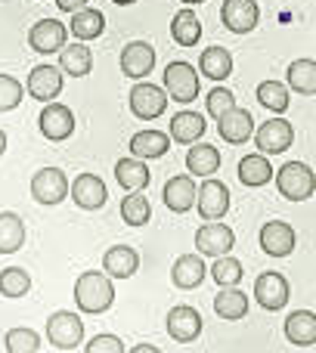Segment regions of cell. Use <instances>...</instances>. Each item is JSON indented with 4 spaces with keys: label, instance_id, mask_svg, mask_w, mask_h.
I'll return each instance as SVG.
<instances>
[{
    "label": "cell",
    "instance_id": "1",
    "mask_svg": "<svg viewBox=\"0 0 316 353\" xmlns=\"http://www.w3.org/2000/svg\"><path fill=\"white\" fill-rule=\"evenodd\" d=\"M75 304H78L81 313H93V316L106 313L115 304V285H112V279L106 273H99V270L81 273L78 282H75Z\"/></svg>",
    "mask_w": 316,
    "mask_h": 353
},
{
    "label": "cell",
    "instance_id": "2",
    "mask_svg": "<svg viewBox=\"0 0 316 353\" xmlns=\"http://www.w3.org/2000/svg\"><path fill=\"white\" fill-rule=\"evenodd\" d=\"M276 189H279V195L288 201H304L316 192V174L304 161H286V165L276 171Z\"/></svg>",
    "mask_w": 316,
    "mask_h": 353
},
{
    "label": "cell",
    "instance_id": "3",
    "mask_svg": "<svg viewBox=\"0 0 316 353\" xmlns=\"http://www.w3.org/2000/svg\"><path fill=\"white\" fill-rule=\"evenodd\" d=\"M164 93H168V99H174V103H183V105L195 103V99H199V72L183 59L170 62V65L164 68Z\"/></svg>",
    "mask_w": 316,
    "mask_h": 353
},
{
    "label": "cell",
    "instance_id": "4",
    "mask_svg": "<svg viewBox=\"0 0 316 353\" xmlns=\"http://www.w3.org/2000/svg\"><path fill=\"white\" fill-rule=\"evenodd\" d=\"M47 341L59 350H72L84 341V319L72 310H56L47 319Z\"/></svg>",
    "mask_w": 316,
    "mask_h": 353
},
{
    "label": "cell",
    "instance_id": "5",
    "mask_svg": "<svg viewBox=\"0 0 316 353\" xmlns=\"http://www.w3.org/2000/svg\"><path fill=\"white\" fill-rule=\"evenodd\" d=\"M68 176L59 168H41L34 176H31V195L41 205H59V201L68 199Z\"/></svg>",
    "mask_w": 316,
    "mask_h": 353
},
{
    "label": "cell",
    "instance_id": "6",
    "mask_svg": "<svg viewBox=\"0 0 316 353\" xmlns=\"http://www.w3.org/2000/svg\"><path fill=\"white\" fill-rule=\"evenodd\" d=\"M295 143V128L286 118H270L255 130V146L261 149V155H282L286 149H292Z\"/></svg>",
    "mask_w": 316,
    "mask_h": 353
},
{
    "label": "cell",
    "instance_id": "7",
    "mask_svg": "<svg viewBox=\"0 0 316 353\" xmlns=\"http://www.w3.org/2000/svg\"><path fill=\"white\" fill-rule=\"evenodd\" d=\"M37 128L50 143H66L75 134V112L62 103H47L37 115Z\"/></svg>",
    "mask_w": 316,
    "mask_h": 353
},
{
    "label": "cell",
    "instance_id": "8",
    "mask_svg": "<svg viewBox=\"0 0 316 353\" xmlns=\"http://www.w3.org/2000/svg\"><path fill=\"white\" fill-rule=\"evenodd\" d=\"M66 43H68V25H62L59 19H41L28 31V47L41 56L59 53Z\"/></svg>",
    "mask_w": 316,
    "mask_h": 353
},
{
    "label": "cell",
    "instance_id": "9",
    "mask_svg": "<svg viewBox=\"0 0 316 353\" xmlns=\"http://www.w3.org/2000/svg\"><path fill=\"white\" fill-rule=\"evenodd\" d=\"M128 103H130V112H134L140 121H155V118L164 115V109H168V93H164V87L140 81V84L130 90Z\"/></svg>",
    "mask_w": 316,
    "mask_h": 353
},
{
    "label": "cell",
    "instance_id": "10",
    "mask_svg": "<svg viewBox=\"0 0 316 353\" xmlns=\"http://www.w3.org/2000/svg\"><path fill=\"white\" fill-rule=\"evenodd\" d=\"M25 93L43 105L53 103V99L62 93V68L47 65V62H43V65H34L28 74V81H25Z\"/></svg>",
    "mask_w": 316,
    "mask_h": 353
},
{
    "label": "cell",
    "instance_id": "11",
    "mask_svg": "<svg viewBox=\"0 0 316 353\" xmlns=\"http://www.w3.org/2000/svg\"><path fill=\"white\" fill-rule=\"evenodd\" d=\"M195 205H199L201 220H224V214L230 211V189L214 176H205V183L195 192Z\"/></svg>",
    "mask_w": 316,
    "mask_h": 353
},
{
    "label": "cell",
    "instance_id": "12",
    "mask_svg": "<svg viewBox=\"0 0 316 353\" xmlns=\"http://www.w3.org/2000/svg\"><path fill=\"white\" fill-rule=\"evenodd\" d=\"M233 245H236V232H233L226 223L208 220V223L199 226V232H195V248H199V254H205V257L230 254Z\"/></svg>",
    "mask_w": 316,
    "mask_h": 353
},
{
    "label": "cell",
    "instance_id": "13",
    "mask_svg": "<svg viewBox=\"0 0 316 353\" xmlns=\"http://www.w3.org/2000/svg\"><path fill=\"white\" fill-rule=\"evenodd\" d=\"M220 19H224V25L233 34H248V31L257 28L261 6H257V0H224Z\"/></svg>",
    "mask_w": 316,
    "mask_h": 353
},
{
    "label": "cell",
    "instance_id": "14",
    "mask_svg": "<svg viewBox=\"0 0 316 353\" xmlns=\"http://www.w3.org/2000/svg\"><path fill=\"white\" fill-rule=\"evenodd\" d=\"M261 248L267 251L270 257H288L298 245V232H295L292 223L286 220H270V223L261 226Z\"/></svg>",
    "mask_w": 316,
    "mask_h": 353
},
{
    "label": "cell",
    "instance_id": "15",
    "mask_svg": "<svg viewBox=\"0 0 316 353\" xmlns=\"http://www.w3.org/2000/svg\"><path fill=\"white\" fill-rule=\"evenodd\" d=\"M68 195H72V201L78 208H84V211H99V208H106V199H109L106 183L99 180L97 174H78L75 183L68 186Z\"/></svg>",
    "mask_w": 316,
    "mask_h": 353
},
{
    "label": "cell",
    "instance_id": "16",
    "mask_svg": "<svg viewBox=\"0 0 316 353\" xmlns=\"http://www.w3.org/2000/svg\"><path fill=\"white\" fill-rule=\"evenodd\" d=\"M155 68V47L146 41H130L128 47L121 50V72L124 78L143 81L146 74H152Z\"/></svg>",
    "mask_w": 316,
    "mask_h": 353
},
{
    "label": "cell",
    "instance_id": "17",
    "mask_svg": "<svg viewBox=\"0 0 316 353\" xmlns=\"http://www.w3.org/2000/svg\"><path fill=\"white\" fill-rule=\"evenodd\" d=\"M255 298L264 310H282L288 304V279L282 273H261L255 282Z\"/></svg>",
    "mask_w": 316,
    "mask_h": 353
},
{
    "label": "cell",
    "instance_id": "18",
    "mask_svg": "<svg viewBox=\"0 0 316 353\" xmlns=\"http://www.w3.org/2000/svg\"><path fill=\"white\" fill-rule=\"evenodd\" d=\"M168 335L177 344H189L201 335V313L189 304H180L168 313Z\"/></svg>",
    "mask_w": 316,
    "mask_h": 353
},
{
    "label": "cell",
    "instance_id": "19",
    "mask_svg": "<svg viewBox=\"0 0 316 353\" xmlns=\"http://www.w3.org/2000/svg\"><path fill=\"white\" fill-rule=\"evenodd\" d=\"M217 134L224 137V143H230V146H242V143H248L251 137H255V118H251L248 109H233L226 112L224 118H217Z\"/></svg>",
    "mask_w": 316,
    "mask_h": 353
},
{
    "label": "cell",
    "instance_id": "20",
    "mask_svg": "<svg viewBox=\"0 0 316 353\" xmlns=\"http://www.w3.org/2000/svg\"><path fill=\"white\" fill-rule=\"evenodd\" d=\"M195 180L189 174H177V176H170L168 183H164V192H161V199H164V205L170 208L174 214H186V211H192L195 208Z\"/></svg>",
    "mask_w": 316,
    "mask_h": 353
},
{
    "label": "cell",
    "instance_id": "21",
    "mask_svg": "<svg viewBox=\"0 0 316 353\" xmlns=\"http://www.w3.org/2000/svg\"><path fill=\"white\" fill-rule=\"evenodd\" d=\"M205 276H208V267L201 261V254H180L174 261V267H170V282L177 288H183V292L199 288L205 282Z\"/></svg>",
    "mask_w": 316,
    "mask_h": 353
},
{
    "label": "cell",
    "instance_id": "22",
    "mask_svg": "<svg viewBox=\"0 0 316 353\" xmlns=\"http://www.w3.org/2000/svg\"><path fill=\"white\" fill-rule=\"evenodd\" d=\"M140 270V254L130 245H112L103 254V273L112 279H130Z\"/></svg>",
    "mask_w": 316,
    "mask_h": 353
},
{
    "label": "cell",
    "instance_id": "23",
    "mask_svg": "<svg viewBox=\"0 0 316 353\" xmlns=\"http://www.w3.org/2000/svg\"><path fill=\"white\" fill-rule=\"evenodd\" d=\"M205 118L199 115V112H177L174 118H170V128H168V137L174 143H180V146H192V143L201 140V134H205Z\"/></svg>",
    "mask_w": 316,
    "mask_h": 353
},
{
    "label": "cell",
    "instance_id": "24",
    "mask_svg": "<svg viewBox=\"0 0 316 353\" xmlns=\"http://www.w3.org/2000/svg\"><path fill=\"white\" fill-rule=\"evenodd\" d=\"M128 149H130V155L140 161L161 159V155H168V149H170V137L161 134V130H155V128H149V130H140V134L130 137Z\"/></svg>",
    "mask_w": 316,
    "mask_h": 353
},
{
    "label": "cell",
    "instance_id": "25",
    "mask_svg": "<svg viewBox=\"0 0 316 353\" xmlns=\"http://www.w3.org/2000/svg\"><path fill=\"white\" fill-rule=\"evenodd\" d=\"M286 338L298 347L316 344V313L313 310H295L286 319Z\"/></svg>",
    "mask_w": 316,
    "mask_h": 353
},
{
    "label": "cell",
    "instance_id": "26",
    "mask_svg": "<svg viewBox=\"0 0 316 353\" xmlns=\"http://www.w3.org/2000/svg\"><path fill=\"white\" fill-rule=\"evenodd\" d=\"M59 68L62 74H72V78H87L93 72V53L84 43H66L59 50Z\"/></svg>",
    "mask_w": 316,
    "mask_h": 353
},
{
    "label": "cell",
    "instance_id": "27",
    "mask_svg": "<svg viewBox=\"0 0 316 353\" xmlns=\"http://www.w3.org/2000/svg\"><path fill=\"white\" fill-rule=\"evenodd\" d=\"M115 180L121 183V189H128V192H143V189L149 186V180H152V174H149L146 161L140 159H121L115 165Z\"/></svg>",
    "mask_w": 316,
    "mask_h": 353
},
{
    "label": "cell",
    "instance_id": "28",
    "mask_svg": "<svg viewBox=\"0 0 316 353\" xmlns=\"http://www.w3.org/2000/svg\"><path fill=\"white\" fill-rule=\"evenodd\" d=\"M220 149H214L211 143H192V149L186 152V168L195 176H211L220 171Z\"/></svg>",
    "mask_w": 316,
    "mask_h": 353
},
{
    "label": "cell",
    "instance_id": "29",
    "mask_svg": "<svg viewBox=\"0 0 316 353\" xmlns=\"http://www.w3.org/2000/svg\"><path fill=\"white\" fill-rule=\"evenodd\" d=\"M68 31H72L78 41H97L106 31V16L93 6H84V10L72 12V22H68Z\"/></svg>",
    "mask_w": 316,
    "mask_h": 353
},
{
    "label": "cell",
    "instance_id": "30",
    "mask_svg": "<svg viewBox=\"0 0 316 353\" xmlns=\"http://www.w3.org/2000/svg\"><path fill=\"white\" fill-rule=\"evenodd\" d=\"M288 90L298 97H316V59H295L286 72Z\"/></svg>",
    "mask_w": 316,
    "mask_h": 353
},
{
    "label": "cell",
    "instance_id": "31",
    "mask_svg": "<svg viewBox=\"0 0 316 353\" xmlns=\"http://www.w3.org/2000/svg\"><path fill=\"white\" fill-rule=\"evenodd\" d=\"M199 72L211 81H226L233 74V56L226 47H208L199 56Z\"/></svg>",
    "mask_w": 316,
    "mask_h": 353
},
{
    "label": "cell",
    "instance_id": "32",
    "mask_svg": "<svg viewBox=\"0 0 316 353\" xmlns=\"http://www.w3.org/2000/svg\"><path fill=\"white\" fill-rule=\"evenodd\" d=\"M214 313L226 323L245 319L248 316V294H242L239 288H220L217 298H214Z\"/></svg>",
    "mask_w": 316,
    "mask_h": 353
},
{
    "label": "cell",
    "instance_id": "33",
    "mask_svg": "<svg viewBox=\"0 0 316 353\" xmlns=\"http://www.w3.org/2000/svg\"><path fill=\"white\" fill-rule=\"evenodd\" d=\"M170 37H174L180 47H195L201 37V22L192 12V6H183L180 12H174V22H170Z\"/></svg>",
    "mask_w": 316,
    "mask_h": 353
},
{
    "label": "cell",
    "instance_id": "34",
    "mask_svg": "<svg viewBox=\"0 0 316 353\" xmlns=\"http://www.w3.org/2000/svg\"><path fill=\"white\" fill-rule=\"evenodd\" d=\"M25 245V220L12 211H0V254H16Z\"/></svg>",
    "mask_w": 316,
    "mask_h": 353
},
{
    "label": "cell",
    "instance_id": "35",
    "mask_svg": "<svg viewBox=\"0 0 316 353\" xmlns=\"http://www.w3.org/2000/svg\"><path fill=\"white\" fill-rule=\"evenodd\" d=\"M239 180L245 183V186H267L270 180H273V165L267 161V155L255 152V155H245L242 161H239Z\"/></svg>",
    "mask_w": 316,
    "mask_h": 353
},
{
    "label": "cell",
    "instance_id": "36",
    "mask_svg": "<svg viewBox=\"0 0 316 353\" xmlns=\"http://www.w3.org/2000/svg\"><path fill=\"white\" fill-rule=\"evenodd\" d=\"M257 103H261L264 109L282 115V112L292 105V99H288V87L279 84V81H261V84H257Z\"/></svg>",
    "mask_w": 316,
    "mask_h": 353
},
{
    "label": "cell",
    "instance_id": "37",
    "mask_svg": "<svg viewBox=\"0 0 316 353\" xmlns=\"http://www.w3.org/2000/svg\"><path fill=\"white\" fill-rule=\"evenodd\" d=\"M121 217L128 226H146L152 217V205L143 192H130L121 199Z\"/></svg>",
    "mask_w": 316,
    "mask_h": 353
},
{
    "label": "cell",
    "instance_id": "38",
    "mask_svg": "<svg viewBox=\"0 0 316 353\" xmlns=\"http://www.w3.org/2000/svg\"><path fill=\"white\" fill-rule=\"evenodd\" d=\"M242 263L236 257L224 254V257H214V267H211V279L217 282L220 288H236L242 282Z\"/></svg>",
    "mask_w": 316,
    "mask_h": 353
},
{
    "label": "cell",
    "instance_id": "39",
    "mask_svg": "<svg viewBox=\"0 0 316 353\" xmlns=\"http://www.w3.org/2000/svg\"><path fill=\"white\" fill-rule=\"evenodd\" d=\"M31 288V276L22 267H6L0 270V294L3 298H25Z\"/></svg>",
    "mask_w": 316,
    "mask_h": 353
},
{
    "label": "cell",
    "instance_id": "40",
    "mask_svg": "<svg viewBox=\"0 0 316 353\" xmlns=\"http://www.w3.org/2000/svg\"><path fill=\"white\" fill-rule=\"evenodd\" d=\"M6 350L10 353H37V347H41V335H37L34 329H10L3 338Z\"/></svg>",
    "mask_w": 316,
    "mask_h": 353
},
{
    "label": "cell",
    "instance_id": "41",
    "mask_svg": "<svg viewBox=\"0 0 316 353\" xmlns=\"http://www.w3.org/2000/svg\"><path fill=\"white\" fill-rule=\"evenodd\" d=\"M22 97H25L22 81H16L12 74H0V112H12V109H19Z\"/></svg>",
    "mask_w": 316,
    "mask_h": 353
},
{
    "label": "cell",
    "instance_id": "42",
    "mask_svg": "<svg viewBox=\"0 0 316 353\" xmlns=\"http://www.w3.org/2000/svg\"><path fill=\"white\" fill-rule=\"evenodd\" d=\"M205 103H208V115L211 118H224L226 112L236 109V97H233V90H226V87H214Z\"/></svg>",
    "mask_w": 316,
    "mask_h": 353
},
{
    "label": "cell",
    "instance_id": "43",
    "mask_svg": "<svg viewBox=\"0 0 316 353\" xmlns=\"http://www.w3.org/2000/svg\"><path fill=\"white\" fill-rule=\"evenodd\" d=\"M84 353H124V341L118 335H97L87 341Z\"/></svg>",
    "mask_w": 316,
    "mask_h": 353
},
{
    "label": "cell",
    "instance_id": "44",
    "mask_svg": "<svg viewBox=\"0 0 316 353\" xmlns=\"http://www.w3.org/2000/svg\"><path fill=\"white\" fill-rule=\"evenodd\" d=\"M56 6H59L62 12H78L87 6V0H56Z\"/></svg>",
    "mask_w": 316,
    "mask_h": 353
},
{
    "label": "cell",
    "instance_id": "45",
    "mask_svg": "<svg viewBox=\"0 0 316 353\" xmlns=\"http://www.w3.org/2000/svg\"><path fill=\"white\" fill-rule=\"evenodd\" d=\"M128 353H161L155 347V344H137V347H130Z\"/></svg>",
    "mask_w": 316,
    "mask_h": 353
},
{
    "label": "cell",
    "instance_id": "46",
    "mask_svg": "<svg viewBox=\"0 0 316 353\" xmlns=\"http://www.w3.org/2000/svg\"><path fill=\"white\" fill-rule=\"evenodd\" d=\"M3 152H6V134L0 130V155H3Z\"/></svg>",
    "mask_w": 316,
    "mask_h": 353
},
{
    "label": "cell",
    "instance_id": "47",
    "mask_svg": "<svg viewBox=\"0 0 316 353\" xmlns=\"http://www.w3.org/2000/svg\"><path fill=\"white\" fill-rule=\"evenodd\" d=\"M112 3H118V6H134L137 0H112Z\"/></svg>",
    "mask_w": 316,
    "mask_h": 353
},
{
    "label": "cell",
    "instance_id": "48",
    "mask_svg": "<svg viewBox=\"0 0 316 353\" xmlns=\"http://www.w3.org/2000/svg\"><path fill=\"white\" fill-rule=\"evenodd\" d=\"M183 3H186V6H195V3H199V6H201L205 0H183Z\"/></svg>",
    "mask_w": 316,
    "mask_h": 353
}]
</instances>
